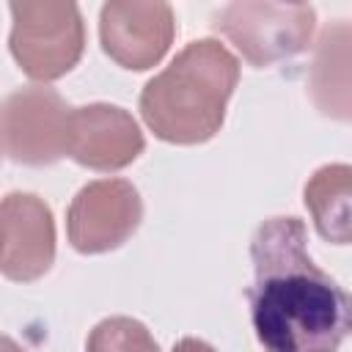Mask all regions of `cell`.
Listing matches in <instances>:
<instances>
[{"mask_svg": "<svg viewBox=\"0 0 352 352\" xmlns=\"http://www.w3.org/2000/svg\"><path fill=\"white\" fill-rule=\"evenodd\" d=\"M297 217L264 220L250 242V316L264 352H338L352 336V294L305 250Z\"/></svg>", "mask_w": 352, "mask_h": 352, "instance_id": "6da1fadb", "label": "cell"}, {"mask_svg": "<svg viewBox=\"0 0 352 352\" xmlns=\"http://www.w3.org/2000/svg\"><path fill=\"white\" fill-rule=\"evenodd\" d=\"M239 82V60L214 41H190L140 94L146 126L165 143L195 146L223 126L226 104Z\"/></svg>", "mask_w": 352, "mask_h": 352, "instance_id": "7a4b0ae2", "label": "cell"}, {"mask_svg": "<svg viewBox=\"0 0 352 352\" xmlns=\"http://www.w3.org/2000/svg\"><path fill=\"white\" fill-rule=\"evenodd\" d=\"M11 55L33 80H58L72 72L85 47L82 14L74 3L14 0L11 6Z\"/></svg>", "mask_w": 352, "mask_h": 352, "instance_id": "3957f363", "label": "cell"}, {"mask_svg": "<svg viewBox=\"0 0 352 352\" xmlns=\"http://www.w3.org/2000/svg\"><path fill=\"white\" fill-rule=\"evenodd\" d=\"M214 28L250 66H270L302 52L311 44L316 11L308 3L239 0L217 14Z\"/></svg>", "mask_w": 352, "mask_h": 352, "instance_id": "277c9868", "label": "cell"}, {"mask_svg": "<svg viewBox=\"0 0 352 352\" xmlns=\"http://www.w3.org/2000/svg\"><path fill=\"white\" fill-rule=\"evenodd\" d=\"M72 107L55 88L25 85L3 99L0 132L8 160L22 165H50L69 157Z\"/></svg>", "mask_w": 352, "mask_h": 352, "instance_id": "5b68a950", "label": "cell"}, {"mask_svg": "<svg viewBox=\"0 0 352 352\" xmlns=\"http://www.w3.org/2000/svg\"><path fill=\"white\" fill-rule=\"evenodd\" d=\"M143 204L124 179H99L85 184L66 214V234L80 253H104L124 245L140 226Z\"/></svg>", "mask_w": 352, "mask_h": 352, "instance_id": "8992f818", "label": "cell"}, {"mask_svg": "<svg viewBox=\"0 0 352 352\" xmlns=\"http://www.w3.org/2000/svg\"><path fill=\"white\" fill-rule=\"evenodd\" d=\"M176 33L173 8L162 0H113L102 6V50L124 69H151L162 60Z\"/></svg>", "mask_w": 352, "mask_h": 352, "instance_id": "52a82bcc", "label": "cell"}, {"mask_svg": "<svg viewBox=\"0 0 352 352\" xmlns=\"http://www.w3.org/2000/svg\"><path fill=\"white\" fill-rule=\"evenodd\" d=\"M0 267L11 280L41 278L55 258V223L50 206L30 192H8L0 206Z\"/></svg>", "mask_w": 352, "mask_h": 352, "instance_id": "ba28073f", "label": "cell"}, {"mask_svg": "<svg viewBox=\"0 0 352 352\" xmlns=\"http://www.w3.org/2000/svg\"><path fill=\"white\" fill-rule=\"evenodd\" d=\"M143 151L138 121L116 104H85L69 116V157L91 170H121Z\"/></svg>", "mask_w": 352, "mask_h": 352, "instance_id": "9c48e42d", "label": "cell"}, {"mask_svg": "<svg viewBox=\"0 0 352 352\" xmlns=\"http://www.w3.org/2000/svg\"><path fill=\"white\" fill-rule=\"evenodd\" d=\"M308 94L316 110L336 121H352V19L330 22L314 47Z\"/></svg>", "mask_w": 352, "mask_h": 352, "instance_id": "30bf717a", "label": "cell"}, {"mask_svg": "<svg viewBox=\"0 0 352 352\" xmlns=\"http://www.w3.org/2000/svg\"><path fill=\"white\" fill-rule=\"evenodd\" d=\"M305 206L322 239L352 242V165L333 162L319 168L305 184Z\"/></svg>", "mask_w": 352, "mask_h": 352, "instance_id": "8fae6325", "label": "cell"}, {"mask_svg": "<svg viewBox=\"0 0 352 352\" xmlns=\"http://www.w3.org/2000/svg\"><path fill=\"white\" fill-rule=\"evenodd\" d=\"M85 352H160V346L138 319L110 316L91 330Z\"/></svg>", "mask_w": 352, "mask_h": 352, "instance_id": "7c38bea8", "label": "cell"}, {"mask_svg": "<svg viewBox=\"0 0 352 352\" xmlns=\"http://www.w3.org/2000/svg\"><path fill=\"white\" fill-rule=\"evenodd\" d=\"M173 352H217V349L209 346V344L201 341V338H182V341L173 346Z\"/></svg>", "mask_w": 352, "mask_h": 352, "instance_id": "4fadbf2b", "label": "cell"}]
</instances>
